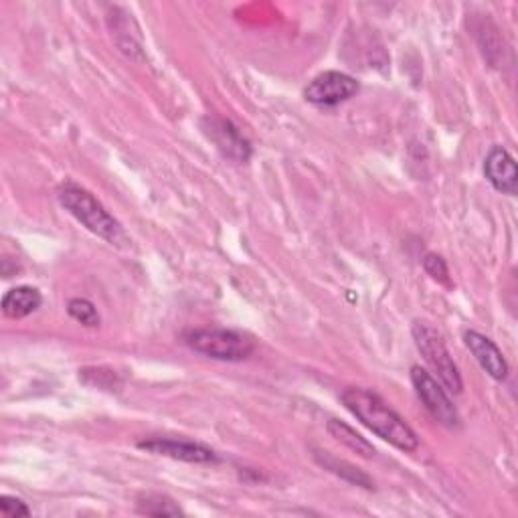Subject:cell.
Listing matches in <instances>:
<instances>
[{
    "mask_svg": "<svg viewBox=\"0 0 518 518\" xmlns=\"http://www.w3.org/2000/svg\"><path fill=\"white\" fill-rule=\"evenodd\" d=\"M340 399L344 407H347L363 425H367L373 434H377L391 446L403 452H415L419 448V438L415 431L375 393L351 387L347 391H342Z\"/></svg>",
    "mask_w": 518,
    "mask_h": 518,
    "instance_id": "cell-1",
    "label": "cell"
},
{
    "mask_svg": "<svg viewBox=\"0 0 518 518\" xmlns=\"http://www.w3.org/2000/svg\"><path fill=\"white\" fill-rule=\"evenodd\" d=\"M59 203L81 223L88 227L98 237L106 239L112 245H126L130 243L124 227L104 209L94 195L83 191L75 185H65L59 189Z\"/></svg>",
    "mask_w": 518,
    "mask_h": 518,
    "instance_id": "cell-2",
    "label": "cell"
},
{
    "mask_svg": "<svg viewBox=\"0 0 518 518\" xmlns=\"http://www.w3.org/2000/svg\"><path fill=\"white\" fill-rule=\"evenodd\" d=\"M413 340L417 344L419 353L423 355L425 363L434 369V373L438 375L440 383L444 385L446 391L458 395L464 389L460 371L446 347L444 338L440 336V332L436 328H431L427 322H415L413 324Z\"/></svg>",
    "mask_w": 518,
    "mask_h": 518,
    "instance_id": "cell-3",
    "label": "cell"
},
{
    "mask_svg": "<svg viewBox=\"0 0 518 518\" xmlns=\"http://www.w3.org/2000/svg\"><path fill=\"white\" fill-rule=\"evenodd\" d=\"M189 347L217 361H243L253 355L255 342L235 330H193L185 334Z\"/></svg>",
    "mask_w": 518,
    "mask_h": 518,
    "instance_id": "cell-4",
    "label": "cell"
},
{
    "mask_svg": "<svg viewBox=\"0 0 518 518\" xmlns=\"http://www.w3.org/2000/svg\"><path fill=\"white\" fill-rule=\"evenodd\" d=\"M411 383L419 395V399L423 401L425 409L431 413L436 421H440L446 427H456L460 417L458 411L452 403V399L448 397V391L444 389V385L431 377L425 369L421 367H413L411 369Z\"/></svg>",
    "mask_w": 518,
    "mask_h": 518,
    "instance_id": "cell-5",
    "label": "cell"
},
{
    "mask_svg": "<svg viewBox=\"0 0 518 518\" xmlns=\"http://www.w3.org/2000/svg\"><path fill=\"white\" fill-rule=\"evenodd\" d=\"M359 94V81L340 71H324L304 90V98L316 106H338Z\"/></svg>",
    "mask_w": 518,
    "mask_h": 518,
    "instance_id": "cell-6",
    "label": "cell"
},
{
    "mask_svg": "<svg viewBox=\"0 0 518 518\" xmlns=\"http://www.w3.org/2000/svg\"><path fill=\"white\" fill-rule=\"evenodd\" d=\"M205 136L221 150L223 156L235 162H247L251 158V144L241 130L223 118H205L201 122Z\"/></svg>",
    "mask_w": 518,
    "mask_h": 518,
    "instance_id": "cell-7",
    "label": "cell"
},
{
    "mask_svg": "<svg viewBox=\"0 0 518 518\" xmlns=\"http://www.w3.org/2000/svg\"><path fill=\"white\" fill-rule=\"evenodd\" d=\"M140 450H146L156 456H166L172 460H181L189 464H215L219 458L217 454L201 444L187 442V440H170V438H152L138 442Z\"/></svg>",
    "mask_w": 518,
    "mask_h": 518,
    "instance_id": "cell-8",
    "label": "cell"
},
{
    "mask_svg": "<svg viewBox=\"0 0 518 518\" xmlns=\"http://www.w3.org/2000/svg\"><path fill=\"white\" fill-rule=\"evenodd\" d=\"M484 175L488 183L502 195H516L518 189V172H516V162L504 150L502 146H494L484 162Z\"/></svg>",
    "mask_w": 518,
    "mask_h": 518,
    "instance_id": "cell-9",
    "label": "cell"
},
{
    "mask_svg": "<svg viewBox=\"0 0 518 518\" xmlns=\"http://www.w3.org/2000/svg\"><path fill=\"white\" fill-rule=\"evenodd\" d=\"M464 340H466V347L470 349V353H472V355L476 357V361L480 363V367H482L494 381H506V377H508V365H506V361H504L500 349L496 347V344H494L488 336H484V334H480V332H476V330H470V332H466Z\"/></svg>",
    "mask_w": 518,
    "mask_h": 518,
    "instance_id": "cell-10",
    "label": "cell"
},
{
    "mask_svg": "<svg viewBox=\"0 0 518 518\" xmlns=\"http://www.w3.org/2000/svg\"><path fill=\"white\" fill-rule=\"evenodd\" d=\"M43 298L39 294L37 288H31V286H19V288H13L9 290L5 296H3V312L5 316L9 318H27L29 314H33L35 310H39Z\"/></svg>",
    "mask_w": 518,
    "mask_h": 518,
    "instance_id": "cell-11",
    "label": "cell"
},
{
    "mask_svg": "<svg viewBox=\"0 0 518 518\" xmlns=\"http://www.w3.org/2000/svg\"><path fill=\"white\" fill-rule=\"evenodd\" d=\"M314 458H316V462H318L320 466H324V468L330 470L332 474H336V476H340V478H344V480H349V482H353V484H357V486H363V488H367V490L373 488V480H371L361 468H357V466H353V464H349V462H342V460L330 456L328 452H316Z\"/></svg>",
    "mask_w": 518,
    "mask_h": 518,
    "instance_id": "cell-12",
    "label": "cell"
},
{
    "mask_svg": "<svg viewBox=\"0 0 518 518\" xmlns=\"http://www.w3.org/2000/svg\"><path fill=\"white\" fill-rule=\"evenodd\" d=\"M328 434L334 440H338L340 444H344V446L351 448L353 452H357V454H361L365 458H373L375 456V448L361 434H357V431L351 425H347V423H342L338 419H330L328 421Z\"/></svg>",
    "mask_w": 518,
    "mask_h": 518,
    "instance_id": "cell-13",
    "label": "cell"
},
{
    "mask_svg": "<svg viewBox=\"0 0 518 518\" xmlns=\"http://www.w3.org/2000/svg\"><path fill=\"white\" fill-rule=\"evenodd\" d=\"M136 510L146 516H179V514H183V510L179 508V504L175 500L164 494H150V492L138 496Z\"/></svg>",
    "mask_w": 518,
    "mask_h": 518,
    "instance_id": "cell-14",
    "label": "cell"
},
{
    "mask_svg": "<svg viewBox=\"0 0 518 518\" xmlns=\"http://www.w3.org/2000/svg\"><path fill=\"white\" fill-rule=\"evenodd\" d=\"M67 312L73 320L81 322L83 326H90V328H96L100 326V314L96 310V306L85 300V298H73L69 304H67Z\"/></svg>",
    "mask_w": 518,
    "mask_h": 518,
    "instance_id": "cell-15",
    "label": "cell"
},
{
    "mask_svg": "<svg viewBox=\"0 0 518 518\" xmlns=\"http://www.w3.org/2000/svg\"><path fill=\"white\" fill-rule=\"evenodd\" d=\"M423 268H425V272H427L431 278L442 282V284H446V286H450V272H448V266H446V262H444V259H442L440 255H436V253L425 255Z\"/></svg>",
    "mask_w": 518,
    "mask_h": 518,
    "instance_id": "cell-16",
    "label": "cell"
},
{
    "mask_svg": "<svg viewBox=\"0 0 518 518\" xmlns=\"http://www.w3.org/2000/svg\"><path fill=\"white\" fill-rule=\"evenodd\" d=\"M0 514L7 516V518H17V516H29L31 510L23 500L3 496V498H0Z\"/></svg>",
    "mask_w": 518,
    "mask_h": 518,
    "instance_id": "cell-17",
    "label": "cell"
}]
</instances>
